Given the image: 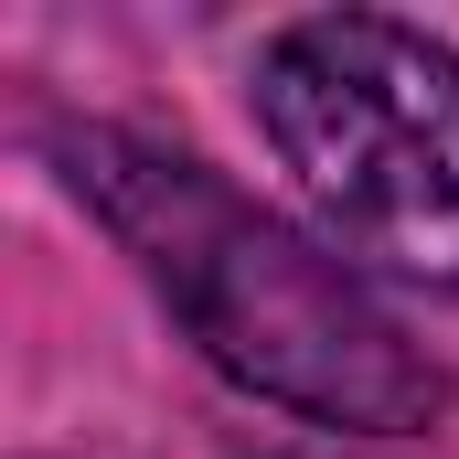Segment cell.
<instances>
[{
    "instance_id": "1",
    "label": "cell",
    "mask_w": 459,
    "mask_h": 459,
    "mask_svg": "<svg viewBox=\"0 0 459 459\" xmlns=\"http://www.w3.org/2000/svg\"><path fill=\"white\" fill-rule=\"evenodd\" d=\"M54 160L225 385L310 428H352V438H406L449 417V374L406 342V321L321 235L235 193L204 150L86 117L54 139Z\"/></svg>"
},
{
    "instance_id": "2",
    "label": "cell",
    "mask_w": 459,
    "mask_h": 459,
    "mask_svg": "<svg viewBox=\"0 0 459 459\" xmlns=\"http://www.w3.org/2000/svg\"><path fill=\"white\" fill-rule=\"evenodd\" d=\"M256 128L342 267L459 289V54L428 22H278L256 54Z\"/></svg>"
}]
</instances>
